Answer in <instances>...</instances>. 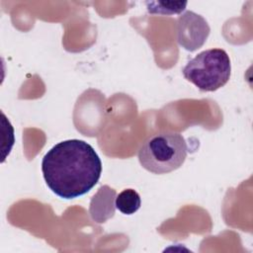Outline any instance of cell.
Returning <instances> with one entry per match:
<instances>
[{
	"label": "cell",
	"instance_id": "6da1fadb",
	"mask_svg": "<svg viewBox=\"0 0 253 253\" xmlns=\"http://www.w3.org/2000/svg\"><path fill=\"white\" fill-rule=\"evenodd\" d=\"M42 172L47 187L56 196L70 200L85 195L98 183L102 162L86 141L67 139L44 154Z\"/></svg>",
	"mask_w": 253,
	"mask_h": 253
},
{
	"label": "cell",
	"instance_id": "7a4b0ae2",
	"mask_svg": "<svg viewBox=\"0 0 253 253\" xmlns=\"http://www.w3.org/2000/svg\"><path fill=\"white\" fill-rule=\"evenodd\" d=\"M187 143L180 132L161 131L148 136L138 150L140 165L153 174L180 168L187 157Z\"/></svg>",
	"mask_w": 253,
	"mask_h": 253
},
{
	"label": "cell",
	"instance_id": "3957f363",
	"mask_svg": "<svg viewBox=\"0 0 253 253\" xmlns=\"http://www.w3.org/2000/svg\"><path fill=\"white\" fill-rule=\"evenodd\" d=\"M183 75L201 91L213 92L223 87L231 74V63L222 48H211L198 53L184 66Z\"/></svg>",
	"mask_w": 253,
	"mask_h": 253
},
{
	"label": "cell",
	"instance_id": "277c9868",
	"mask_svg": "<svg viewBox=\"0 0 253 253\" xmlns=\"http://www.w3.org/2000/svg\"><path fill=\"white\" fill-rule=\"evenodd\" d=\"M210 32L211 28L206 19L193 11H186L177 20V42L188 51L202 47Z\"/></svg>",
	"mask_w": 253,
	"mask_h": 253
},
{
	"label": "cell",
	"instance_id": "5b68a950",
	"mask_svg": "<svg viewBox=\"0 0 253 253\" xmlns=\"http://www.w3.org/2000/svg\"><path fill=\"white\" fill-rule=\"evenodd\" d=\"M114 198H116V191L108 186H103L98 193L93 197L90 205V213L97 222H104L107 218L114 215L115 208L105 206L114 205Z\"/></svg>",
	"mask_w": 253,
	"mask_h": 253
},
{
	"label": "cell",
	"instance_id": "8992f818",
	"mask_svg": "<svg viewBox=\"0 0 253 253\" xmlns=\"http://www.w3.org/2000/svg\"><path fill=\"white\" fill-rule=\"evenodd\" d=\"M115 206L124 214H133L141 206L140 196L133 189H125L116 197Z\"/></svg>",
	"mask_w": 253,
	"mask_h": 253
},
{
	"label": "cell",
	"instance_id": "52a82bcc",
	"mask_svg": "<svg viewBox=\"0 0 253 253\" xmlns=\"http://www.w3.org/2000/svg\"><path fill=\"white\" fill-rule=\"evenodd\" d=\"M148 13L158 15H177L182 13L187 6V2L174 1H146L145 2Z\"/></svg>",
	"mask_w": 253,
	"mask_h": 253
}]
</instances>
